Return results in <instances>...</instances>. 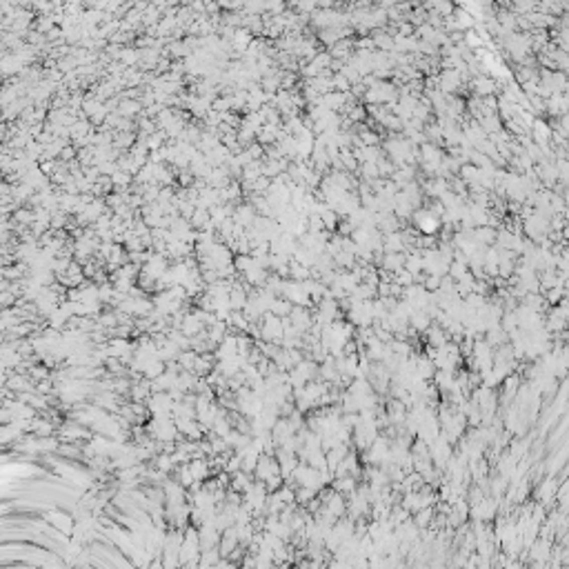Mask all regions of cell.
Here are the masks:
<instances>
[{
  "label": "cell",
  "mask_w": 569,
  "mask_h": 569,
  "mask_svg": "<svg viewBox=\"0 0 569 569\" xmlns=\"http://www.w3.org/2000/svg\"><path fill=\"white\" fill-rule=\"evenodd\" d=\"M256 218H258V211L253 209L249 203L238 205L236 211H234V216H231V220H234L238 227H242V229H249V227H253Z\"/></svg>",
  "instance_id": "cell-2"
},
{
  "label": "cell",
  "mask_w": 569,
  "mask_h": 569,
  "mask_svg": "<svg viewBox=\"0 0 569 569\" xmlns=\"http://www.w3.org/2000/svg\"><path fill=\"white\" fill-rule=\"evenodd\" d=\"M140 109H143V102L140 100H133V98H125V96H120V105H118V116H122V118H133V116H138L140 113Z\"/></svg>",
  "instance_id": "cell-5"
},
{
  "label": "cell",
  "mask_w": 569,
  "mask_h": 569,
  "mask_svg": "<svg viewBox=\"0 0 569 569\" xmlns=\"http://www.w3.org/2000/svg\"><path fill=\"white\" fill-rule=\"evenodd\" d=\"M405 260L407 258L402 256V253H387V256L382 258V267L391 269V271H400V269L405 267Z\"/></svg>",
  "instance_id": "cell-7"
},
{
  "label": "cell",
  "mask_w": 569,
  "mask_h": 569,
  "mask_svg": "<svg viewBox=\"0 0 569 569\" xmlns=\"http://www.w3.org/2000/svg\"><path fill=\"white\" fill-rule=\"evenodd\" d=\"M289 323L303 334L312 327V314H309L305 307H294V312L289 314Z\"/></svg>",
  "instance_id": "cell-3"
},
{
  "label": "cell",
  "mask_w": 569,
  "mask_h": 569,
  "mask_svg": "<svg viewBox=\"0 0 569 569\" xmlns=\"http://www.w3.org/2000/svg\"><path fill=\"white\" fill-rule=\"evenodd\" d=\"M476 91H478V94H483V96H487V94H491V91H494V82H491L489 78H485V76H480V78L476 80Z\"/></svg>",
  "instance_id": "cell-11"
},
{
  "label": "cell",
  "mask_w": 569,
  "mask_h": 569,
  "mask_svg": "<svg viewBox=\"0 0 569 569\" xmlns=\"http://www.w3.org/2000/svg\"><path fill=\"white\" fill-rule=\"evenodd\" d=\"M14 218H16V222H20V225H29V227H32L34 222H36V211L27 209V207H23V209H16Z\"/></svg>",
  "instance_id": "cell-8"
},
{
  "label": "cell",
  "mask_w": 569,
  "mask_h": 569,
  "mask_svg": "<svg viewBox=\"0 0 569 569\" xmlns=\"http://www.w3.org/2000/svg\"><path fill=\"white\" fill-rule=\"evenodd\" d=\"M229 303L234 312H245L247 303H249V292L245 287H240V285H234V289L229 292Z\"/></svg>",
  "instance_id": "cell-4"
},
{
  "label": "cell",
  "mask_w": 569,
  "mask_h": 569,
  "mask_svg": "<svg viewBox=\"0 0 569 569\" xmlns=\"http://www.w3.org/2000/svg\"><path fill=\"white\" fill-rule=\"evenodd\" d=\"M109 178H111L113 187H116V189H120V191H122V187H127V185L131 183V174L122 172V169H118V172L113 174V176H109Z\"/></svg>",
  "instance_id": "cell-9"
},
{
  "label": "cell",
  "mask_w": 569,
  "mask_h": 569,
  "mask_svg": "<svg viewBox=\"0 0 569 569\" xmlns=\"http://www.w3.org/2000/svg\"><path fill=\"white\" fill-rule=\"evenodd\" d=\"M234 267H236L240 273H245L247 269L251 267V256H236V258H234Z\"/></svg>",
  "instance_id": "cell-13"
},
{
  "label": "cell",
  "mask_w": 569,
  "mask_h": 569,
  "mask_svg": "<svg viewBox=\"0 0 569 569\" xmlns=\"http://www.w3.org/2000/svg\"><path fill=\"white\" fill-rule=\"evenodd\" d=\"M260 336L267 340V343H280L285 338V327H282V318L273 316V314H267L265 318L260 320Z\"/></svg>",
  "instance_id": "cell-1"
},
{
  "label": "cell",
  "mask_w": 569,
  "mask_h": 569,
  "mask_svg": "<svg viewBox=\"0 0 569 569\" xmlns=\"http://www.w3.org/2000/svg\"><path fill=\"white\" fill-rule=\"evenodd\" d=\"M74 156H76V152L69 147V145H67V147L63 149V154H60V158H63V160H69V158H74Z\"/></svg>",
  "instance_id": "cell-14"
},
{
  "label": "cell",
  "mask_w": 569,
  "mask_h": 569,
  "mask_svg": "<svg viewBox=\"0 0 569 569\" xmlns=\"http://www.w3.org/2000/svg\"><path fill=\"white\" fill-rule=\"evenodd\" d=\"M234 487L240 489V491H247L251 487V480H247V474L245 472H236L234 476Z\"/></svg>",
  "instance_id": "cell-12"
},
{
  "label": "cell",
  "mask_w": 569,
  "mask_h": 569,
  "mask_svg": "<svg viewBox=\"0 0 569 569\" xmlns=\"http://www.w3.org/2000/svg\"><path fill=\"white\" fill-rule=\"evenodd\" d=\"M292 312H294V305L289 303L287 298H276L269 314H273V316H278V318H289V314H292Z\"/></svg>",
  "instance_id": "cell-6"
},
{
  "label": "cell",
  "mask_w": 569,
  "mask_h": 569,
  "mask_svg": "<svg viewBox=\"0 0 569 569\" xmlns=\"http://www.w3.org/2000/svg\"><path fill=\"white\" fill-rule=\"evenodd\" d=\"M189 469H191V474H194L196 483H198V480H203L205 476H207V463H205V460H191V463H189Z\"/></svg>",
  "instance_id": "cell-10"
}]
</instances>
